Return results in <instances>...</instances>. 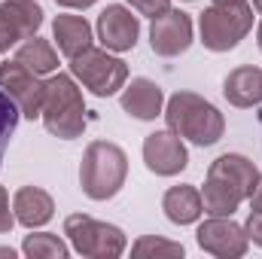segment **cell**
Wrapping results in <instances>:
<instances>
[{
    "instance_id": "obj_28",
    "label": "cell",
    "mask_w": 262,
    "mask_h": 259,
    "mask_svg": "<svg viewBox=\"0 0 262 259\" xmlns=\"http://www.w3.org/2000/svg\"><path fill=\"white\" fill-rule=\"evenodd\" d=\"M250 207H253V210H262V174L256 177V186H253V192H250Z\"/></svg>"
},
{
    "instance_id": "obj_18",
    "label": "cell",
    "mask_w": 262,
    "mask_h": 259,
    "mask_svg": "<svg viewBox=\"0 0 262 259\" xmlns=\"http://www.w3.org/2000/svg\"><path fill=\"white\" fill-rule=\"evenodd\" d=\"M241 201H247V198L238 192L235 186H229V183H223L216 177L204 180V192H201L204 213H210V217H232L241 207Z\"/></svg>"
},
{
    "instance_id": "obj_31",
    "label": "cell",
    "mask_w": 262,
    "mask_h": 259,
    "mask_svg": "<svg viewBox=\"0 0 262 259\" xmlns=\"http://www.w3.org/2000/svg\"><path fill=\"white\" fill-rule=\"evenodd\" d=\"M256 43H259V49H262V21H259V28H256Z\"/></svg>"
},
{
    "instance_id": "obj_15",
    "label": "cell",
    "mask_w": 262,
    "mask_h": 259,
    "mask_svg": "<svg viewBox=\"0 0 262 259\" xmlns=\"http://www.w3.org/2000/svg\"><path fill=\"white\" fill-rule=\"evenodd\" d=\"M223 95L232 107H241V110L262 104V70L253 64L235 67L223 82Z\"/></svg>"
},
{
    "instance_id": "obj_6",
    "label": "cell",
    "mask_w": 262,
    "mask_h": 259,
    "mask_svg": "<svg viewBox=\"0 0 262 259\" xmlns=\"http://www.w3.org/2000/svg\"><path fill=\"white\" fill-rule=\"evenodd\" d=\"M70 73L98 98H110L128 82V64L122 58L110 55L107 49H92V46L79 52L76 58H70Z\"/></svg>"
},
{
    "instance_id": "obj_10",
    "label": "cell",
    "mask_w": 262,
    "mask_h": 259,
    "mask_svg": "<svg viewBox=\"0 0 262 259\" xmlns=\"http://www.w3.org/2000/svg\"><path fill=\"white\" fill-rule=\"evenodd\" d=\"M143 162L152 174L159 177H174L180 171H186L189 165V153L183 146V137L174 131H152L143 140Z\"/></svg>"
},
{
    "instance_id": "obj_12",
    "label": "cell",
    "mask_w": 262,
    "mask_h": 259,
    "mask_svg": "<svg viewBox=\"0 0 262 259\" xmlns=\"http://www.w3.org/2000/svg\"><path fill=\"white\" fill-rule=\"evenodd\" d=\"M119 104H122V110H125L128 116L140 119V122H149V119L162 116L165 92H162L152 79L137 76V79H131L128 85H122V98H119Z\"/></svg>"
},
{
    "instance_id": "obj_19",
    "label": "cell",
    "mask_w": 262,
    "mask_h": 259,
    "mask_svg": "<svg viewBox=\"0 0 262 259\" xmlns=\"http://www.w3.org/2000/svg\"><path fill=\"white\" fill-rule=\"evenodd\" d=\"M15 61H21L28 70H34L37 76H46V73H55V70H58V55H55L52 43H49V40H40L37 34L28 37V40L15 49Z\"/></svg>"
},
{
    "instance_id": "obj_25",
    "label": "cell",
    "mask_w": 262,
    "mask_h": 259,
    "mask_svg": "<svg viewBox=\"0 0 262 259\" xmlns=\"http://www.w3.org/2000/svg\"><path fill=\"white\" fill-rule=\"evenodd\" d=\"M125 3L131 9H137L140 15H149V18H156V15L171 9V0H125Z\"/></svg>"
},
{
    "instance_id": "obj_5",
    "label": "cell",
    "mask_w": 262,
    "mask_h": 259,
    "mask_svg": "<svg viewBox=\"0 0 262 259\" xmlns=\"http://www.w3.org/2000/svg\"><path fill=\"white\" fill-rule=\"evenodd\" d=\"M64 235L70 238V244L79 256L92 259H116L128 247L125 232L119 226L101 223L89 213H70L64 220Z\"/></svg>"
},
{
    "instance_id": "obj_26",
    "label": "cell",
    "mask_w": 262,
    "mask_h": 259,
    "mask_svg": "<svg viewBox=\"0 0 262 259\" xmlns=\"http://www.w3.org/2000/svg\"><path fill=\"white\" fill-rule=\"evenodd\" d=\"M12 226H15V213L9 210V192L0 186V235L12 232Z\"/></svg>"
},
{
    "instance_id": "obj_8",
    "label": "cell",
    "mask_w": 262,
    "mask_h": 259,
    "mask_svg": "<svg viewBox=\"0 0 262 259\" xmlns=\"http://www.w3.org/2000/svg\"><path fill=\"white\" fill-rule=\"evenodd\" d=\"M198 247L210 256L220 259H241L250 247V238H247V229L238 226L232 217H210L198 226L195 232Z\"/></svg>"
},
{
    "instance_id": "obj_11",
    "label": "cell",
    "mask_w": 262,
    "mask_h": 259,
    "mask_svg": "<svg viewBox=\"0 0 262 259\" xmlns=\"http://www.w3.org/2000/svg\"><path fill=\"white\" fill-rule=\"evenodd\" d=\"M137 37H140V21L137 15H131V9L113 3L98 15V40L104 43V49L128 52L137 46Z\"/></svg>"
},
{
    "instance_id": "obj_16",
    "label": "cell",
    "mask_w": 262,
    "mask_h": 259,
    "mask_svg": "<svg viewBox=\"0 0 262 259\" xmlns=\"http://www.w3.org/2000/svg\"><path fill=\"white\" fill-rule=\"evenodd\" d=\"M52 37L64 58H76L92 46V25L82 15H58L52 21Z\"/></svg>"
},
{
    "instance_id": "obj_9",
    "label": "cell",
    "mask_w": 262,
    "mask_h": 259,
    "mask_svg": "<svg viewBox=\"0 0 262 259\" xmlns=\"http://www.w3.org/2000/svg\"><path fill=\"white\" fill-rule=\"evenodd\" d=\"M149 46L162 58H177L192 46V18L183 9H168L149 25Z\"/></svg>"
},
{
    "instance_id": "obj_32",
    "label": "cell",
    "mask_w": 262,
    "mask_h": 259,
    "mask_svg": "<svg viewBox=\"0 0 262 259\" xmlns=\"http://www.w3.org/2000/svg\"><path fill=\"white\" fill-rule=\"evenodd\" d=\"M253 6H256V9L262 12V0H253Z\"/></svg>"
},
{
    "instance_id": "obj_17",
    "label": "cell",
    "mask_w": 262,
    "mask_h": 259,
    "mask_svg": "<svg viewBox=\"0 0 262 259\" xmlns=\"http://www.w3.org/2000/svg\"><path fill=\"white\" fill-rule=\"evenodd\" d=\"M162 210L171 223L177 226H189L195 223L198 217L204 213V204H201V192L189 183H180V186H171L165 198H162Z\"/></svg>"
},
{
    "instance_id": "obj_13",
    "label": "cell",
    "mask_w": 262,
    "mask_h": 259,
    "mask_svg": "<svg viewBox=\"0 0 262 259\" xmlns=\"http://www.w3.org/2000/svg\"><path fill=\"white\" fill-rule=\"evenodd\" d=\"M12 213L15 223H21L25 229H40L55 217V201L40 186H21L12 195Z\"/></svg>"
},
{
    "instance_id": "obj_3",
    "label": "cell",
    "mask_w": 262,
    "mask_h": 259,
    "mask_svg": "<svg viewBox=\"0 0 262 259\" xmlns=\"http://www.w3.org/2000/svg\"><path fill=\"white\" fill-rule=\"evenodd\" d=\"M43 125L49 134L61 140H76L85 128V101L73 76L52 73L46 79V98H43Z\"/></svg>"
},
{
    "instance_id": "obj_20",
    "label": "cell",
    "mask_w": 262,
    "mask_h": 259,
    "mask_svg": "<svg viewBox=\"0 0 262 259\" xmlns=\"http://www.w3.org/2000/svg\"><path fill=\"white\" fill-rule=\"evenodd\" d=\"M0 9L9 15V21L21 34V43L28 37H34L40 31V25H43V9H40L37 0H6V3H0Z\"/></svg>"
},
{
    "instance_id": "obj_22",
    "label": "cell",
    "mask_w": 262,
    "mask_h": 259,
    "mask_svg": "<svg viewBox=\"0 0 262 259\" xmlns=\"http://www.w3.org/2000/svg\"><path fill=\"white\" fill-rule=\"evenodd\" d=\"M131 256L137 259H177L183 256V244L168 241V238H156V235H143L131 244Z\"/></svg>"
},
{
    "instance_id": "obj_30",
    "label": "cell",
    "mask_w": 262,
    "mask_h": 259,
    "mask_svg": "<svg viewBox=\"0 0 262 259\" xmlns=\"http://www.w3.org/2000/svg\"><path fill=\"white\" fill-rule=\"evenodd\" d=\"M0 256H9V259H15V250H12V247H0Z\"/></svg>"
},
{
    "instance_id": "obj_1",
    "label": "cell",
    "mask_w": 262,
    "mask_h": 259,
    "mask_svg": "<svg viewBox=\"0 0 262 259\" xmlns=\"http://www.w3.org/2000/svg\"><path fill=\"white\" fill-rule=\"evenodd\" d=\"M128 177V156L122 146L110 140H92L82 153L79 165V186L92 201H107L125 186Z\"/></svg>"
},
{
    "instance_id": "obj_7",
    "label": "cell",
    "mask_w": 262,
    "mask_h": 259,
    "mask_svg": "<svg viewBox=\"0 0 262 259\" xmlns=\"http://www.w3.org/2000/svg\"><path fill=\"white\" fill-rule=\"evenodd\" d=\"M0 89L15 101V107L21 110V116L37 119L43 113V98H46V82L28 70L21 61H3L0 64Z\"/></svg>"
},
{
    "instance_id": "obj_2",
    "label": "cell",
    "mask_w": 262,
    "mask_h": 259,
    "mask_svg": "<svg viewBox=\"0 0 262 259\" xmlns=\"http://www.w3.org/2000/svg\"><path fill=\"white\" fill-rule=\"evenodd\" d=\"M165 119H168V128L174 134L192 140L195 146H213L226 131L223 113L195 92L171 95L168 107H165Z\"/></svg>"
},
{
    "instance_id": "obj_33",
    "label": "cell",
    "mask_w": 262,
    "mask_h": 259,
    "mask_svg": "<svg viewBox=\"0 0 262 259\" xmlns=\"http://www.w3.org/2000/svg\"><path fill=\"white\" fill-rule=\"evenodd\" d=\"M213 3H235V0H213Z\"/></svg>"
},
{
    "instance_id": "obj_23",
    "label": "cell",
    "mask_w": 262,
    "mask_h": 259,
    "mask_svg": "<svg viewBox=\"0 0 262 259\" xmlns=\"http://www.w3.org/2000/svg\"><path fill=\"white\" fill-rule=\"evenodd\" d=\"M18 116L21 110L15 107V101L0 89V162H3V153L9 146V137L15 134V125H18Z\"/></svg>"
},
{
    "instance_id": "obj_34",
    "label": "cell",
    "mask_w": 262,
    "mask_h": 259,
    "mask_svg": "<svg viewBox=\"0 0 262 259\" xmlns=\"http://www.w3.org/2000/svg\"><path fill=\"white\" fill-rule=\"evenodd\" d=\"M186 3H192V0H186Z\"/></svg>"
},
{
    "instance_id": "obj_27",
    "label": "cell",
    "mask_w": 262,
    "mask_h": 259,
    "mask_svg": "<svg viewBox=\"0 0 262 259\" xmlns=\"http://www.w3.org/2000/svg\"><path fill=\"white\" fill-rule=\"evenodd\" d=\"M247 238L256 244V247H262V210H253L250 213V220H247Z\"/></svg>"
},
{
    "instance_id": "obj_21",
    "label": "cell",
    "mask_w": 262,
    "mask_h": 259,
    "mask_svg": "<svg viewBox=\"0 0 262 259\" xmlns=\"http://www.w3.org/2000/svg\"><path fill=\"white\" fill-rule=\"evenodd\" d=\"M21 253L31 259H67L70 256V247L58 235H52V232H34V235L25 238Z\"/></svg>"
},
{
    "instance_id": "obj_29",
    "label": "cell",
    "mask_w": 262,
    "mask_h": 259,
    "mask_svg": "<svg viewBox=\"0 0 262 259\" xmlns=\"http://www.w3.org/2000/svg\"><path fill=\"white\" fill-rule=\"evenodd\" d=\"M58 6H64V9H89L92 3H98V0H55Z\"/></svg>"
},
{
    "instance_id": "obj_24",
    "label": "cell",
    "mask_w": 262,
    "mask_h": 259,
    "mask_svg": "<svg viewBox=\"0 0 262 259\" xmlns=\"http://www.w3.org/2000/svg\"><path fill=\"white\" fill-rule=\"evenodd\" d=\"M15 43H21V34L15 31V25L9 21V15L0 9V52H9Z\"/></svg>"
},
{
    "instance_id": "obj_4",
    "label": "cell",
    "mask_w": 262,
    "mask_h": 259,
    "mask_svg": "<svg viewBox=\"0 0 262 259\" xmlns=\"http://www.w3.org/2000/svg\"><path fill=\"white\" fill-rule=\"evenodd\" d=\"M253 28V6H247V0H235V3H210L201 18H198V31H201V43L210 52H229L235 49Z\"/></svg>"
},
{
    "instance_id": "obj_14",
    "label": "cell",
    "mask_w": 262,
    "mask_h": 259,
    "mask_svg": "<svg viewBox=\"0 0 262 259\" xmlns=\"http://www.w3.org/2000/svg\"><path fill=\"white\" fill-rule=\"evenodd\" d=\"M207 177H216V180H223V183L235 186V189L244 195V198H250L253 186H256L259 171H256V165H253L247 156L226 153V156H220V159H213V162H210Z\"/></svg>"
}]
</instances>
